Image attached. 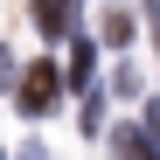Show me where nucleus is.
I'll return each instance as SVG.
<instances>
[{"label": "nucleus", "mask_w": 160, "mask_h": 160, "mask_svg": "<svg viewBox=\"0 0 160 160\" xmlns=\"http://www.w3.org/2000/svg\"><path fill=\"white\" fill-rule=\"evenodd\" d=\"M91 77H98V42H91V35H77V42H70V84H77V91H91Z\"/></svg>", "instance_id": "3"}, {"label": "nucleus", "mask_w": 160, "mask_h": 160, "mask_svg": "<svg viewBox=\"0 0 160 160\" xmlns=\"http://www.w3.org/2000/svg\"><path fill=\"white\" fill-rule=\"evenodd\" d=\"M112 146H118L125 160H160V139H153V132H139V125H118Z\"/></svg>", "instance_id": "4"}, {"label": "nucleus", "mask_w": 160, "mask_h": 160, "mask_svg": "<svg viewBox=\"0 0 160 160\" xmlns=\"http://www.w3.org/2000/svg\"><path fill=\"white\" fill-rule=\"evenodd\" d=\"M77 7H84V0H35V28L42 35H70L77 28Z\"/></svg>", "instance_id": "2"}, {"label": "nucleus", "mask_w": 160, "mask_h": 160, "mask_svg": "<svg viewBox=\"0 0 160 160\" xmlns=\"http://www.w3.org/2000/svg\"><path fill=\"white\" fill-rule=\"evenodd\" d=\"M104 42H112V49H125V42H132V14H118V7L104 14Z\"/></svg>", "instance_id": "5"}, {"label": "nucleus", "mask_w": 160, "mask_h": 160, "mask_svg": "<svg viewBox=\"0 0 160 160\" xmlns=\"http://www.w3.org/2000/svg\"><path fill=\"white\" fill-rule=\"evenodd\" d=\"M98 104H104V98H98V84H91V91H84V118H77L84 132H98Z\"/></svg>", "instance_id": "6"}, {"label": "nucleus", "mask_w": 160, "mask_h": 160, "mask_svg": "<svg viewBox=\"0 0 160 160\" xmlns=\"http://www.w3.org/2000/svg\"><path fill=\"white\" fill-rule=\"evenodd\" d=\"M56 98H63V77H56V63H28V77L14 84L21 118H49V112H56Z\"/></svg>", "instance_id": "1"}, {"label": "nucleus", "mask_w": 160, "mask_h": 160, "mask_svg": "<svg viewBox=\"0 0 160 160\" xmlns=\"http://www.w3.org/2000/svg\"><path fill=\"white\" fill-rule=\"evenodd\" d=\"M0 84H21V77H14V56H7V49H0Z\"/></svg>", "instance_id": "7"}, {"label": "nucleus", "mask_w": 160, "mask_h": 160, "mask_svg": "<svg viewBox=\"0 0 160 160\" xmlns=\"http://www.w3.org/2000/svg\"><path fill=\"white\" fill-rule=\"evenodd\" d=\"M146 21H153V42H160V0H146Z\"/></svg>", "instance_id": "8"}]
</instances>
